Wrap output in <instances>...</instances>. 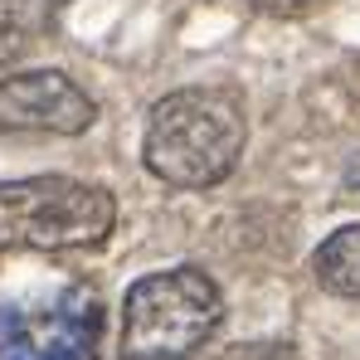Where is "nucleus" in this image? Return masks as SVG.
Masks as SVG:
<instances>
[{
  "label": "nucleus",
  "instance_id": "f257e3e1",
  "mask_svg": "<svg viewBox=\"0 0 360 360\" xmlns=\"http://www.w3.org/2000/svg\"><path fill=\"white\" fill-rule=\"evenodd\" d=\"M243 146H248V117H243L239 93L180 88L151 108L141 161L156 180L176 190H210L234 176Z\"/></svg>",
  "mask_w": 360,
  "mask_h": 360
},
{
  "label": "nucleus",
  "instance_id": "f03ea898",
  "mask_svg": "<svg viewBox=\"0 0 360 360\" xmlns=\"http://www.w3.org/2000/svg\"><path fill=\"white\" fill-rule=\"evenodd\" d=\"M224 297L205 268L146 273L122 302V360H195L219 331Z\"/></svg>",
  "mask_w": 360,
  "mask_h": 360
},
{
  "label": "nucleus",
  "instance_id": "7ed1b4c3",
  "mask_svg": "<svg viewBox=\"0 0 360 360\" xmlns=\"http://www.w3.org/2000/svg\"><path fill=\"white\" fill-rule=\"evenodd\" d=\"M117 200L73 176H25L0 185V253H63L93 248L112 234Z\"/></svg>",
  "mask_w": 360,
  "mask_h": 360
},
{
  "label": "nucleus",
  "instance_id": "20e7f679",
  "mask_svg": "<svg viewBox=\"0 0 360 360\" xmlns=\"http://www.w3.org/2000/svg\"><path fill=\"white\" fill-rule=\"evenodd\" d=\"M103 302L68 283L0 297V360H98Z\"/></svg>",
  "mask_w": 360,
  "mask_h": 360
},
{
  "label": "nucleus",
  "instance_id": "39448f33",
  "mask_svg": "<svg viewBox=\"0 0 360 360\" xmlns=\"http://www.w3.org/2000/svg\"><path fill=\"white\" fill-rule=\"evenodd\" d=\"M98 103L59 68H30L0 78V131L15 136H83Z\"/></svg>",
  "mask_w": 360,
  "mask_h": 360
},
{
  "label": "nucleus",
  "instance_id": "423d86ee",
  "mask_svg": "<svg viewBox=\"0 0 360 360\" xmlns=\"http://www.w3.org/2000/svg\"><path fill=\"white\" fill-rule=\"evenodd\" d=\"M311 273L321 292L360 302V224H341L331 239H321V248L311 253Z\"/></svg>",
  "mask_w": 360,
  "mask_h": 360
},
{
  "label": "nucleus",
  "instance_id": "0eeeda50",
  "mask_svg": "<svg viewBox=\"0 0 360 360\" xmlns=\"http://www.w3.org/2000/svg\"><path fill=\"white\" fill-rule=\"evenodd\" d=\"M54 5L59 0H0V63H15L44 39Z\"/></svg>",
  "mask_w": 360,
  "mask_h": 360
},
{
  "label": "nucleus",
  "instance_id": "6e6552de",
  "mask_svg": "<svg viewBox=\"0 0 360 360\" xmlns=\"http://www.w3.org/2000/svg\"><path fill=\"white\" fill-rule=\"evenodd\" d=\"M214 360H297V346L292 341H243V346H229Z\"/></svg>",
  "mask_w": 360,
  "mask_h": 360
},
{
  "label": "nucleus",
  "instance_id": "1a4fd4ad",
  "mask_svg": "<svg viewBox=\"0 0 360 360\" xmlns=\"http://www.w3.org/2000/svg\"><path fill=\"white\" fill-rule=\"evenodd\" d=\"M243 5H253V10H263V15H302V10H311L316 0H243Z\"/></svg>",
  "mask_w": 360,
  "mask_h": 360
},
{
  "label": "nucleus",
  "instance_id": "9d476101",
  "mask_svg": "<svg viewBox=\"0 0 360 360\" xmlns=\"http://www.w3.org/2000/svg\"><path fill=\"white\" fill-rule=\"evenodd\" d=\"M341 195L360 205V156H351V166H346V176H341Z\"/></svg>",
  "mask_w": 360,
  "mask_h": 360
},
{
  "label": "nucleus",
  "instance_id": "9b49d317",
  "mask_svg": "<svg viewBox=\"0 0 360 360\" xmlns=\"http://www.w3.org/2000/svg\"><path fill=\"white\" fill-rule=\"evenodd\" d=\"M59 5H68V0H59Z\"/></svg>",
  "mask_w": 360,
  "mask_h": 360
}]
</instances>
